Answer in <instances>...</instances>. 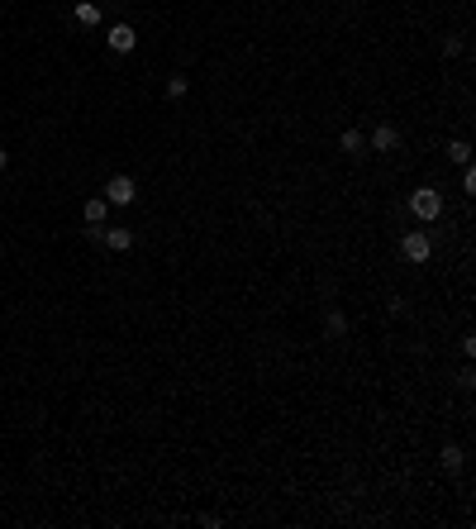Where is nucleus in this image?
Listing matches in <instances>:
<instances>
[{
	"instance_id": "obj_1",
	"label": "nucleus",
	"mask_w": 476,
	"mask_h": 529,
	"mask_svg": "<svg viewBox=\"0 0 476 529\" xmlns=\"http://www.w3.org/2000/svg\"><path fill=\"white\" fill-rule=\"evenodd\" d=\"M410 215H414V220H424V225H433V220L443 215V196L433 191V186H419V191L410 196Z\"/></svg>"
},
{
	"instance_id": "obj_2",
	"label": "nucleus",
	"mask_w": 476,
	"mask_h": 529,
	"mask_svg": "<svg viewBox=\"0 0 476 529\" xmlns=\"http://www.w3.org/2000/svg\"><path fill=\"white\" fill-rule=\"evenodd\" d=\"M400 253L410 257V262H428V253H433V243H428L424 229H410L405 239H400Z\"/></svg>"
},
{
	"instance_id": "obj_3",
	"label": "nucleus",
	"mask_w": 476,
	"mask_h": 529,
	"mask_svg": "<svg viewBox=\"0 0 476 529\" xmlns=\"http://www.w3.org/2000/svg\"><path fill=\"white\" fill-rule=\"evenodd\" d=\"M134 196H139L134 176H110V181H105V201H110V205H134Z\"/></svg>"
},
{
	"instance_id": "obj_4",
	"label": "nucleus",
	"mask_w": 476,
	"mask_h": 529,
	"mask_svg": "<svg viewBox=\"0 0 476 529\" xmlns=\"http://www.w3.org/2000/svg\"><path fill=\"white\" fill-rule=\"evenodd\" d=\"M105 43H110L114 53H134V43H139V33H134V24H114V29L105 33Z\"/></svg>"
},
{
	"instance_id": "obj_5",
	"label": "nucleus",
	"mask_w": 476,
	"mask_h": 529,
	"mask_svg": "<svg viewBox=\"0 0 476 529\" xmlns=\"http://www.w3.org/2000/svg\"><path fill=\"white\" fill-rule=\"evenodd\" d=\"M372 148H377V153H396V148H400V129L396 124H377V129H372Z\"/></svg>"
},
{
	"instance_id": "obj_6",
	"label": "nucleus",
	"mask_w": 476,
	"mask_h": 529,
	"mask_svg": "<svg viewBox=\"0 0 476 529\" xmlns=\"http://www.w3.org/2000/svg\"><path fill=\"white\" fill-rule=\"evenodd\" d=\"M338 148H343L348 158H357V153L367 148V134H362V129H343V134H338Z\"/></svg>"
},
{
	"instance_id": "obj_7",
	"label": "nucleus",
	"mask_w": 476,
	"mask_h": 529,
	"mask_svg": "<svg viewBox=\"0 0 476 529\" xmlns=\"http://www.w3.org/2000/svg\"><path fill=\"white\" fill-rule=\"evenodd\" d=\"M105 248H110V253H129V248H134V234H129V229H105Z\"/></svg>"
},
{
	"instance_id": "obj_8",
	"label": "nucleus",
	"mask_w": 476,
	"mask_h": 529,
	"mask_svg": "<svg viewBox=\"0 0 476 529\" xmlns=\"http://www.w3.org/2000/svg\"><path fill=\"white\" fill-rule=\"evenodd\" d=\"M105 205H110L105 196H91V201H86V210H81V215H86V225H100V220H105Z\"/></svg>"
},
{
	"instance_id": "obj_9",
	"label": "nucleus",
	"mask_w": 476,
	"mask_h": 529,
	"mask_svg": "<svg viewBox=\"0 0 476 529\" xmlns=\"http://www.w3.org/2000/svg\"><path fill=\"white\" fill-rule=\"evenodd\" d=\"M324 329H329V338H343V334H348V320H343V310H329V315H324Z\"/></svg>"
},
{
	"instance_id": "obj_10",
	"label": "nucleus",
	"mask_w": 476,
	"mask_h": 529,
	"mask_svg": "<svg viewBox=\"0 0 476 529\" xmlns=\"http://www.w3.org/2000/svg\"><path fill=\"white\" fill-rule=\"evenodd\" d=\"M77 24H86V29H91V24H100V5L81 0V5H77Z\"/></svg>"
},
{
	"instance_id": "obj_11",
	"label": "nucleus",
	"mask_w": 476,
	"mask_h": 529,
	"mask_svg": "<svg viewBox=\"0 0 476 529\" xmlns=\"http://www.w3.org/2000/svg\"><path fill=\"white\" fill-rule=\"evenodd\" d=\"M448 158L458 162V167H462V162H472V148H467V139H453V144H448Z\"/></svg>"
},
{
	"instance_id": "obj_12",
	"label": "nucleus",
	"mask_w": 476,
	"mask_h": 529,
	"mask_svg": "<svg viewBox=\"0 0 476 529\" xmlns=\"http://www.w3.org/2000/svg\"><path fill=\"white\" fill-rule=\"evenodd\" d=\"M462 458H467V453H462L458 444H448V449H443V467H448V472H458V467H462Z\"/></svg>"
},
{
	"instance_id": "obj_13",
	"label": "nucleus",
	"mask_w": 476,
	"mask_h": 529,
	"mask_svg": "<svg viewBox=\"0 0 476 529\" xmlns=\"http://www.w3.org/2000/svg\"><path fill=\"white\" fill-rule=\"evenodd\" d=\"M186 86H190L186 77H167V96H172V100H181V96H186Z\"/></svg>"
},
{
	"instance_id": "obj_14",
	"label": "nucleus",
	"mask_w": 476,
	"mask_h": 529,
	"mask_svg": "<svg viewBox=\"0 0 476 529\" xmlns=\"http://www.w3.org/2000/svg\"><path fill=\"white\" fill-rule=\"evenodd\" d=\"M462 191H476V172H472V162H462Z\"/></svg>"
},
{
	"instance_id": "obj_15",
	"label": "nucleus",
	"mask_w": 476,
	"mask_h": 529,
	"mask_svg": "<svg viewBox=\"0 0 476 529\" xmlns=\"http://www.w3.org/2000/svg\"><path fill=\"white\" fill-rule=\"evenodd\" d=\"M5 162H10V153H5V148H0V172H5Z\"/></svg>"
},
{
	"instance_id": "obj_16",
	"label": "nucleus",
	"mask_w": 476,
	"mask_h": 529,
	"mask_svg": "<svg viewBox=\"0 0 476 529\" xmlns=\"http://www.w3.org/2000/svg\"><path fill=\"white\" fill-rule=\"evenodd\" d=\"M105 5H119V0H105Z\"/></svg>"
}]
</instances>
